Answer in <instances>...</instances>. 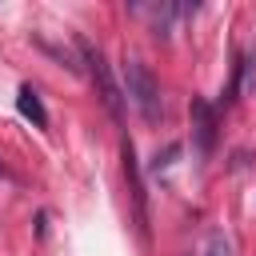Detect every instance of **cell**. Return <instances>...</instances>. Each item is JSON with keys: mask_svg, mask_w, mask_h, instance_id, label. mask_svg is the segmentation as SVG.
<instances>
[{"mask_svg": "<svg viewBox=\"0 0 256 256\" xmlns=\"http://www.w3.org/2000/svg\"><path fill=\"white\" fill-rule=\"evenodd\" d=\"M120 80H124V96L132 100V108H136L148 124H156V120H160V84H156V76L148 72V64H144V60H124V64H120Z\"/></svg>", "mask_w": 256, "mask_h": 256, "instance_id": "obj_1", "label": "cell"}, {"mask_svg": "<svg viewBox=\"0 0 256 256\" xmlns=\"http://www.w3.org/2000/svg\"><path fill=\"white\" fill-rule=\"evenodd\" d=\"M0 172H4V164H0Z\"/></svg>", "mask_w": 256, "mask_h": 256, "instance_id": "obj_8", "label": "cell"}, {"mask_svg": "<svg viewBox=\"0 0 256 256\" xmlns=\"http://www.w3.org/2000/svg\"><path fill=\"white\" fill-rule=\"evenodd\" d=\"M120 156H124V180H128L132 200H136V220H140V232H144L148 228V208H144V184H140V168H136V152H132L128 136L120 140Z\"/></svg>", "mask_w": 256, "mask_h": 256, "instance_id": "obj_4", "label": "cell"}, {"mask_svg": "<svg viewBox=\"0 0 256 256\" xmlns=\"http://www.w3.org/2000/svg\"><path fill=\"white\" fill-rule=\"evenodd\" d=\"M16 108H20V116L32 120L36 128H48V112H44V104H40V96H36L32 84H20V92H16Z\"/></svg>", "mask_w": 256, "mask_h": 256, "instance_id": "obj_5", "label": "cell"}, {"mask_svg": "<svg viewBox=\"0 0 256 256\" xmlns=\"http://www.w3.org/2000/svg\"><path fill=\"white\" fill-rule=\"evenodd\" d=\"M76 48H80V56H84V64H88L92 84L100 88L104 108H108L116 120H124V92H120V84H116V76H112V64H108L104 52H100L96 44H88V40H76Z\"/></svg>", "mask_w": 256, "mask_h": 256, "instance_id": "obj_2", "label": "cell"}, {"mask_svg": "<svg viewBox=\"0 0 256 256\" xmlns=\"http://www.w3.org/2000/svg\"><path fill=\"white\" fill-rule=\"evenodd\" d=\"M208 256H232V244H228L224 232H212L208 236Z\"/></svg>", "mask_w": 256, "mask_h": 256, "instance_id": "obj_7", "label": "cell"}, {"mask_svg": "<svg viewBox=\"0 0 256 256\" xmlns=\"http://www.w3.org/2000/svg\"><path fill=\"white\" fill-rule=\"evenodd\" d=\"M192 136H196L200 156H208L216 148V108L208 100H192Z\"/></svg>", "mask_w": 256, "mask_h": 256, "instance_id": "obj_3", "label": "cell"}, {"mask_svg": "<svg viewBox=\"0 0 256 256\" xmlns=\"http://www.w3.org/2000/svg\"><path fill=\"white\" fill-rule=\"evenodd\" d=\"M240 92H244V96L256 92V56H248V60L240 64Z\"/></svg>", "mask_w": 256, "mask_h": 256, "instance_id": "obj_6", "label": "cell"}]
</instances>
